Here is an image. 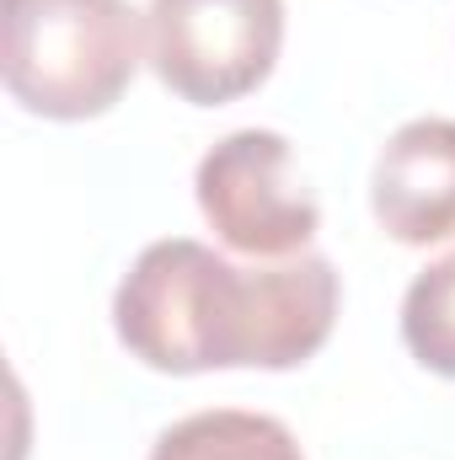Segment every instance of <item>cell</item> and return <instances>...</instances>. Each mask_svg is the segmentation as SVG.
I'll return each instance as SVG.
<instances>
[{
	"mask_svg": "<svg viewBox=\"0 0 455 460\" xmlns=\"http://www.w3.org/2000/svg\"><path fill=\"white\" fill-rule=\"evenodd\" d=\"M0 75L11 102L54 123L108 113L145 59L129 0H0Z\"/></svg>",
	"mask_w": 455,
	"mask_h": 460,
	"instance_id": "cell-2",
	"label": "cell"
},
{
	"mask_svg": "<svg viewBox=\"0 0 455 460\" xmlns=\"http://www.w3.org/2000/svg\"><path fill=\"white\" fill-rule=\"evenodd\" d=\"M150 460H306V450L268 412L215 407V412H193L172 423L150 445Z\"/></svg>",
	"mask_w": 455,
	"mask_h": 460,
	"instance_id": "cell-6",
	"label": "cell"
},
{
	"mask_svg": "<svg viewBox=\"0 0 455 460\" xmlns=\"http://www.w3.org/2000/svg\"><path fill=\"white\" fill-rule=\"evenodd\" d=\"M338 273L317 252L236 268L215 246L172 235L134 257L113 295L118 343L161 375L295 369L333 338Z\"/></svg>",
	"mask_w": 455,
	"mask_h": 460,
	"instance_id": "cell-1",
	"label": "cell"
},
{
	"mask_svg": "<svg viewBox=\"0 0 455 460\" xmlns=\"http://www.w3.org/2000/svg\"><path fill=\"white\" fill-rule=\"evenodd\" d=\"M284 49V0H150L145 59L166 92L220 108L257 92Z\"/></svg>",
	"mask_w": 455,
	"mask_h": 460,
	"instance_id": "cell-3",
	"label": "cell"
},
{
	"mask_svg": "<svg viewBox=\"0 0 455 460\" xmlns=\"http://www.w3.org/2000/svg\"><path fill=\"white\" fill-rule=\"evenodd\" d=\"M402 343L407 353L455 380V252L429 262L413 284H407V300H402Z\"/></svg>",
	"mask_w": 455,
	"mask_h": 460,
	"instance_id": "cell-7",
	"label": "cell"
},
{
	"mask_svg": "<svg viewBox=\"0 0 455 460\" xmlns=\"http://www.w3.org/2000/svg\"><path fill=\"white\" fill-rule=\"evenodd\" d=\"M370 209L402 246H434L455 235V123L413 118L375 155Z\"/></svg>",
	"mask_w": 455,
	"mask_h": 460,
	"instance_id": "cell-5",
	"label": "cell"
},
{
	"mask_svg": "<svg viewBox=\"0 0 455 460\" xmlns=\"http://www.w3.org/2000/svg\"><path fill=\"white\" fill-rule=\"evenodd\" d=\"M199 209L230 252L295 257L322 226L311 188L295 177L290 139L273 128H236L199 161Z\"/></svg>",
	"mask_w": 455,
	"mask_h": 460,
	"instance_id": "cell-4",
	"label": "cell"
}]
</instances>
